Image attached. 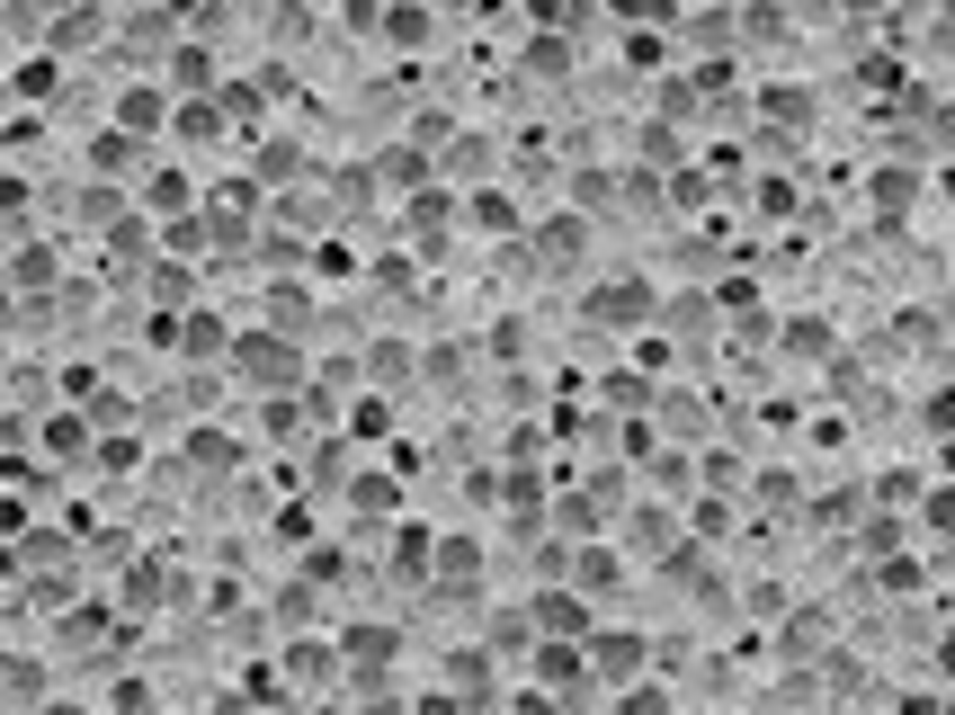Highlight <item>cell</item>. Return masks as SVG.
I'll list each match as a JSON object with an SVG mask.
<instances>
[{
  "label": "cell",
  "mask_w": 955,
  "mask_h": 715,
  "mask_svg": "<svg viewBox=\"0 0 955 715\" xmlns=\"http://www.w3.org/2000/svg\"><path fill=\"white\" fill-rule=\"evenodd\" d=\"M241 367H250V376H278V384H286V376H295V367H286V349H278V340H250V349H241Z\"/></svg>",
  "instance_id": "obj_1"
},
{
  "label": "cell",
  "mask_w": 955,
  "mask_h": 715,
  "mask_svg": "<svg viewBox=\"0 0 955 715\" xmlns=\"http://www.w3.org/2000/svg\"><path fill=\"white\" fill-rule=\"evenodd\" d=\"M946 662H955V653H946Z\"/></svg>",
  "instance_id": "obj_3"
},
{
  "label": "cell",
  "mask_w": 955,
  "mask_h": 715,
  "mask_svg": "<svg viewBox=\"0 0 955 715\" xmlns=\"http://www.w3.org/2000/svg\"><path fill=\"white\" fill-rule=\"evenodd\" d=\"M598 671H643V653H634V635H607V653H598Z\"/></svg>",
  "instance_id": "obj_2"
}]
</instances>
